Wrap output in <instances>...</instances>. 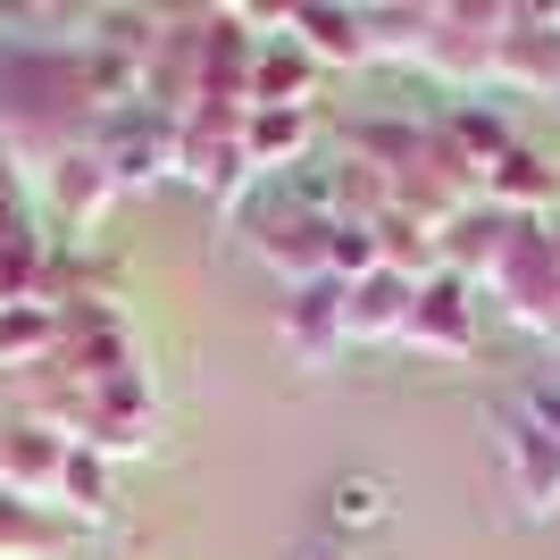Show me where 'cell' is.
I'll list each match as a JSON object with an SVG mask.
<instances>
[{
  "label": "cell",
  "instance_id": "obj_1",
  "mask_svg": "<svg viewBox=\"0 0 560 560\" xmlns=\"http://www.w3.org/2000/svg\"><path fill=\"white\" fill-rule=\"evenodd\" d=\"M486 284L511 302L518 327H560V259H552V243H544L536 226H511V243L493 252Z\"/></svg>",
  "mask_w": 560,
  "mask_h": 560
},
{
  "label": "cell",
  "instance_id": "obj_2",
  "mask_svg": "<svg viewBox=\"0 0 560 560\" xmlns=\"http://www.w3.org/2000/svg\"><path fill=\"white\" fill-rule=\"evenodd\" d=\"M410 302H419V277L410 268H376L343 293V335L351 343H376V335H410Z\"/></svg>",
  "mask_w": 560,
  "mask_h": 560
},
{
  "label": "cell",
  "instance_id": "obj_3",
  "mask_svg": "<svg viewBox=\"0 0 560 560\" xmlns=\"http://www.w3.org/2000/svg\"><path fill=\"white\" fill-rule=\"evenodd\" d=\"M502 460H511L527 511H560V435H544L527 410H511L502 419Z\"/></svg>",
  "mask_w": 560,
  "mask_h": 560
},
{
  "label": "cell",
  "instance_id": "obj_4",
  "mask_svg": "<svg viewBox=\"0 0 560 560\" xmlns=\"http://www.w3.org/2000/svg\"><path fill=\"white\" fill-rule=\"evenodd\" d=\"M401 343L460 360V351H468V284L460 277H427L419 302H410V335H401Z\"/></svg>",
  "mask_w": 560,
  "mask_h": 560
},
{
  "label": "cell",
  "instance_id": "obj_5",
  "mask_svg": "<svg viewBox=\"0 0 560 560\" xmlns=\"http://www.w3.org/2000/svg\"><path fill=\"white\" fill-rule=\"evenodd\" d=\"M284 327H293V351H302V360H327V343L343 335V293L310 284L302 302H293V318H284Z\"/></svg>",
  "mask_w": 560,
  "mask_h": 560
},
{
  "label": "cell",
  "instance_id": "obj_6",
  "mask_svg": "<svg viewBox=\"0 0 560 560\" xmlns=\"http://www.w3.org/2000/svg\"><path fill=\"white\" fill-rule=\"evenodd\" d=\"M293 25L310 34L318 59H369V18H351V9H302Z\"/></svg>",
  "mask_w": 560,
  "mask_h": 560
},
{
  "label": "cell",
  "instance_id": "obj_7",
  "mask_svg": "<svg viewBox=\"0 0 560 560\" xmlns=\"http://www.w3.org/2000/svg\"><path fill=\"white\" fill-rule=\"evenodd\" d=\"M486 192L502 201V210H518V201H552V176H544V160L536 151H511V160L486 176Z\"/></svg>",
  "mask_w": 560,
  "mask_h": 560
},
{
  "label": "cell",
  "instance_id": "obj_8",
  "mask_svg": "<svg viewBox=\"0 0 560 560\" xmlns=\"http://www.w3.org/2000/svg\"><path fill=\"white\" fill-rule=\"evenodd\" d=\"M302 142H310L302 101H277V109L252 117V160H284V151H302Z\"/></svg>",
  "mask_w": 560,
  "mask_h": 560
},
{
  "label": "cell",
  "instance_id": "obj_9",
  "mask_svg": "<svg viewBox=\"0 0 560 560\" xmlns=\"http://www.w3.org/2000/svg\"><path fill=\"white\" fill-rule=\"evenodd\" d=\"M385 511H394V502H385L376 477H343V486H335V527H376Z\"/></svg>",
  "mask_w": 560,
  "mask_h": 560
},
{
  "label": "cell",
  "instance_id": "obj_10",
  "mask_svg": "<svg viewBox=\"0 0 560 560\" xmlns=\"http://www.w3.org/2000/svg\"><path fill=\"white\" fill-rule=\"evenodd\" d=\"M544 243H552V259H560V218H552V234H544Z\"/></svg>",
  "mask_w": 560,
  "mask_h": 560
},
{
  "label": "cell",
  "instance_id": "obj_11",
  "mask_svg": "<svg viewBox=\"0 0 560 560\" xmlns=\"http://www.w3.org/2000/svg\"><path fill=\"white\" fill-rule=\"evenodd\" d=\"M310 560H343V552H310Z\"/></svg>",
  "mask_w": 560,
  "mask_h": 560
}]
</instances>
